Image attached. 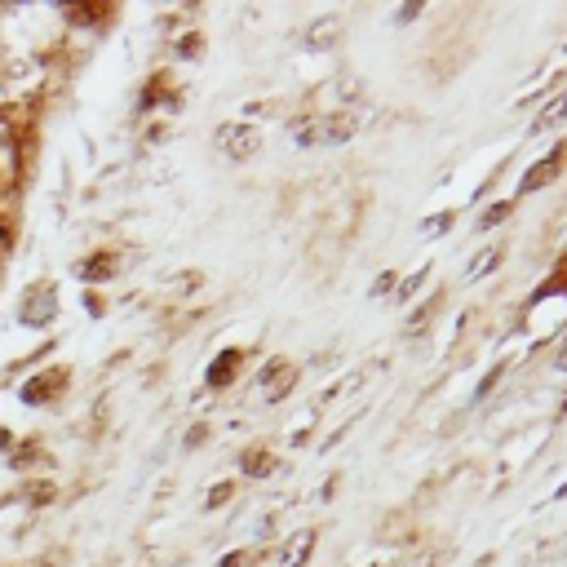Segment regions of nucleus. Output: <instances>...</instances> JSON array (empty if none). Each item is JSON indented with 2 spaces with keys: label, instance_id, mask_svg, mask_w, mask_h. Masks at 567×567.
Masks as SVG:
<instances>
[{
  "label": "nucleus",
  "instance_id": "obj_21",
  "mask_svg": "<svg viewBox=\"0 0 567 567\" xmlns=\"http://www.w3.org/2000/svg\"><path fill=\"white\" fill-rule=\"evenodd\" d=\"M244 563V554H231V559H222V567H240Z\"/></svg>",
  "mask_w": 567,
  "mask_h": 567
},
{
  "label": "nucleus",
  "instance_id": "obj_15",
  "mask_svg": "<svg viewBox=\"0 0 567 567\" xmlns=\"http://www.w3.org/2000/svg\"><path fill=\"white\" fill-rule=\"evenodd\" d=\"M452 226V213H439V218H430L426 226H421V235H443Z\"/></svg>",
  "mask_w": 567,
  "mask_h": 567
},
{
  "label": "nucleus",
  "instance_id": "obj_19",
  "mask_svg": "<svg viewBox=\"0 0 567 567\" xmlns=\"http://www.w3.org/2000/svg\"><path fill=\"white\" fill-rule=\"evenodd\" d=\"M226 497H231V483H222V488H213V492H209V505H218V501H226Z\"/></svg>",
  "mask_w": 567,
  "mask_h": 567
},
{
  "label": "nucleus",
  "instance_id": "obj_22",
  "mask_svg": "<svg viewBox=\"0 0 567 567\" xmlns=\"http://www.w3.org/2000/svg\"><path fill=\"white\" fill-rule=\"evenodd\" d=\"M563 492H567V488H563Z\"/></svg>",
  "mask_w": 567,
  "mask_h": 567
},
{
  "label": "nucleus",
  "instance_id": "obj_3",
  "mask_svg": "<svg viewBox=\"0 0 567 567\" xmlns=\"http://www.w3.org/2000/svg\"><path fill=\"white\" fill-rule=\"evenodd\" d=\"M563 160H567V147H554L545 160H536L532 169L523 173V191H541V187H550V182L563 173Z\"/></svg>",
  "mask_w": 567,
  "mask_h": 567
},
{
  "label": "nucleus",
  "instance_id": "obj_8",
  "mask_svg": "<svg viewBox=\"0 0 567 567\" xmlns=\"http://www.w3.org/2000/svg\"><path fill=\"white\" fill-rule=\"evenodd\" d=\"M116 257L111 253H94L89 257V262H80V280H111V275H116Z\"/></svg>",
  "mask_w": 567,
  "mask_h": 567
},
{
  "label": "nucleus",
  "instance_id": "obj_9",
  "mask_svg": "<svg viewBox=\"0 0 567 567\" xmlns=\"http://www.w3.org/2000/svg\"><path fill=\"white\" fill-rule=\"evenodd\" d=\"M337 32H342V18H324V23H315L311 32H306V45L328 49V40H337Z\"/></svg>",
  "mask_w": 567,
  "mask_h": 567
},
{
  "label": "nucleus",
  "instance_id": "obj_13",
  "mask_svg": "<svg viewBox=\"0 0 567 567\" xmlns=\"http://www.w3.org/2000/svg\"><path fill=\"white\" fill-rule=\"evenodd\" d=\"M501 218H510V204H497V209H488V213H483V231H492V226H501Z\"/></svg>",
  "mask_w": 567,
  "mask_h": 567
},
{
  "label": "nucleus",
  "instance_id": "obj_17",
  "mask_svg": "<svg viewBox=\"0 0 567 567\" xmlns=\"http://www.w3.org/2000/svg\"><path fill=\"white\" fill-rule=\"evenodd\" d=\"M501 373H505V368L497 364V368H492L488 377H483V386H479V395H474V399H488V390H492V386H497V381H501Z\"/></svg>",
  "mask_w": 567,
  "mask_h": 567
},
{
  "label": "nucleus",
  "instance_id": "obj_6",
  "mask_svg": "<svg viewBox=\"0 0 567 567\" xmlns=\"http://www.w3.org/2000/svg\"><path fill=\"white\" fill-rule=\"evenodd\" d=\"M311 550H315V532H297L293 541L284 545V554H280V563L275 567H306L311 563Z\"/></svg>",
  "mask_w": 567,
  "mask_h": 567
},
{
  "label": "nucleus",
  "instance_id": "obj_20",
  "mask_svg": "<svg viewBox=\"0 0 567 567\" xmlns=\"http://www.w3.org/2000/svg\"><path fill=\"white\" fill-rule=\"evenodd\" d=\"M554 364H559V368H563V373H567V342L559 346V355H554Z\"/></svg>",
  "mask_w": 567,
  "mask_h": 567
},
{
  "label": "nucleus",
  "instance_id": "obj_10",
  "mask_svg": "<svg viewBox=\"0 0 567 567\" xmlns=\"http://www.w3.org/2000/svg\"><path fill=\"white\" fill-rule=\"evenodd\" d=\"M559 120H567V94H563V98H554V102H550V107H545V111H541V120H536V125H532V129H536V133H541V129H550V125H559Z\"/></svg>",
  "mask_w": 567,
  "mask_h": 567
},
{
  "label": "nucleus",
  "instance_id": "obj_14",
  "mask_svg": "<svg viewBox=\"0 0 567 567\" xmlns=\"http://www.w3.org/2000/svg\"><path fill=\"white\" fill-rule=\"evenodd\" d=\"M421 284H426V271H417V275H412V280H404V284H399V293H395V297H399V302H408V297L417 293Z\"/></svg>",
  "mask_w": 567,
  "mask_h": 567
},
{
  "label": "nucleus",
  "instance_id": "obj_1",
  "mask_svg": "<svg viewBox=\"0 0 567 567\" xmlns=\"http://www.w3.org/2000/svg\"><path fill=\"white\" fill-rule=\"evenodd\" d=\"M355 129H359L355 116L333 111V116H306V120H297L293 138L302 142L306 151H319V147H342V142L355 138Z\"/></svg>",
  "mask_w": 567,
  "mask_h": 567
},
{
  "label": "nucleus",
  "instance_id": "obj_4",
  "mask_svg": "<svg viewBox=\"0 0 567 567\" xmlns=\"http://www.w3.org/2000/svg\"><path fill=\"white\" fill-rule=\"evenodd\" d=\"M63 381H67L63 373H54V368H49V373H40V377L27 381V386H23V399H27V404H49V399L63 390Z\"/></svg>",
  "mask_w": 567,
  "mask_h": 567
},
{
  "label": "nucleus",
  "instance_id": "obj_18",
  "mask_svg": "<svg viewBox=\"0 0 567 567\" xmlns=\"http://www.w3.org/2000/svg\"><path fill=\"white\" fill-rule=\"evenodd\" d=\"M178 54H182V58H195V54H200V36H182Z\"/></svg>",
  "mask_w": 567,
  "mask_h": 567
},
{
  "label": "nucleus",
  "instance_id": "obj_16",
  "mask_svg": "<svg viewBox=\"0 0 567 567\" xmlns=\"http://www.w3.org/2000/svg\"><path fill=\"white\" fill-rule=\"evenodd\" d=\"M395 288H399L395 275H377V280H373V297H390Z\"/></svg>",
  "mask_w": 567,
  "mask_h": 567
},
{
  "label": "nucleus",
  "instance_id": "obj_2",
  "mask_svg": "<svg viewBox=\"0 0 567 567\" xmlns=\"http://www.w3.org/2000/svg\"><path fill=\"white\" fill-rule=\"evenodd\" d=\"M213 138H218V151H226V156L231 160H249L257 147H262V133L257 129H249V125H218V133H213Z\"/></svg>",
  "mask_w": 567,
  "mask_h": 567
},
{
  "label": "nucleus",
  "instance_id": "obj_5",
  "mask_svg": "<svg viewBox=\"0 0 567 567\" xmlns=\"http://www.w3.org/2000/svg\"><path fill=\"white\" fill-rule=\"evenodd\" d=\"M262 386H266V399H284V390L293 386V368H288L284 359H271V364L262 368Z\"/></svg>",
  "mask_w": 567,
  "mask_h": 567
},
{
  "label": "nucleus",
  "instance_id": "obj_11",
  "mask_svg": "<svg viewBox=\"0 0 567 567\" xmlns=\"http://www.w3.org/2000/svg\"><path fill=\"white\" fill-rule=\"evenodd\" d=\"M501 262V249H483L479 257H474V262H470V271H466V280H479V275H488L492 271V266H497Z\"/></svg>",
  "mask_w": 567,
  "mask_h": 567
},
{
  "label": "nucleus",
  "instance_id": "obj_12",
  "mask_svg": "<svg viewBox=\"0 0 567 567\" xmlns=\"http://www.w3.org/2000/svg\"><path fill=\"white\" fill-rule=\"evenodd\" d=\"M271 466H275L271 452H244V470L257 474V479H262V474H271Z\"/></svg>",
  "mask_w": 567,
  "mask_h": 567
},
{
  "label": "nucleus",
  "instance_id": "obj_7",
  "mask_svg": "<svg viewBox=\"0 0 567 567\" xmlns=\"http://www.w3.org/2000/svg\"><path fill=\"white\" fill-rule=\"evenodd\" d=\"M235 373H240V350H222L218 364L209 368V386H226V381H235Z\"/></svg>",
  "mask_w": 567,
  "mask_h": 567
}]
</instances>
